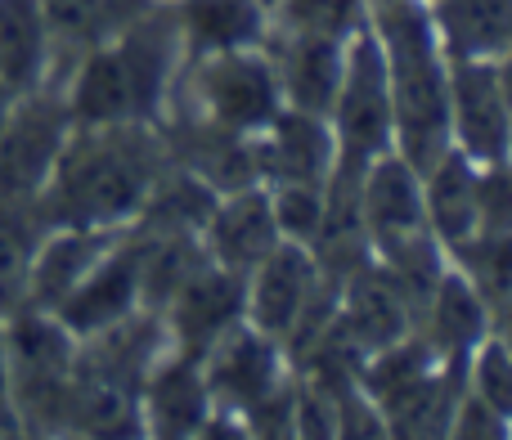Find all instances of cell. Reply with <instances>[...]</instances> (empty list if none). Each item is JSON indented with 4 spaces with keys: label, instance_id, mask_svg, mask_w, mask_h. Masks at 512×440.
Here are the masks:
<instances>
[{
    "label": "cell",
    "instance_id": "cell-1",
    "mask_svg": "<svg viewBox=\"0 0 512 440\" xmlns=\"http://www.w3.org/2000/svg\"><path fill=\"white\" fill-rule=\"evenodd\" d=\"M167 162L158 122L72 126L50 185L41 189V207L50 225L126 229L149 203Z\"/></svg>",
    "mask_w": 512,
    "mask_h": 440
},
{
    "label": "cell",
    "instance_id": "cell-2",
    "mask_svg": "<svg viewBox=\"0 0 512 440\" xmlns=\"http://www.w3.org/2000/svg\"><path fill=\"white\" fill-rule=\"evenodd\" d=\"M369 32L387 68L396 153L423 171L450 149V59L436 41L427 0H369Z\"/></svg>",
    "mask_w": 512,
    "mask_h": 440
},
{
    "label": "cell",
    "instance_id": "cell-3",
    "mask_svg": "<svg viewBox=\"0 0 512 440\" xmlns=\"http://www.w3.org/2000/svg\"><path fill=\"white\" fill-rule=\"evenodd\" d=\"M0 319H5L18 432H68L77 337L50 310L36 306H18Z\"/></svg>",
    "mask_w": 512,
    "mask_h": 440
},
{
    "label": "cell",
    "instance_id": "cell-4",
    "mask_svg": "<svg viewBox=\"0 0 512 440\" xmlns=\"http://www.w3.org/2000/svg\"><path fill=\"white\" fill-rule=\"evenodd\" d=\"M283 108L279 81H274L270 54L261 45L252 50H225L185 59L176 90L167 99V113H189L234 135H256Z\"/></svg>",
    "mask_w": 512,
    "mask_h": 440
},
{
    "label": "cell",
    "instance_id": "cell-5",
    "mask_svg": "<svg viewBox=\"0 0 512 440\" xmlns=\"http://www.w3.org/2000/svg\"><path fill=\"white\" fill-rule=\"evenodd\" d=\"M328 126L337 140V171L360 176L378 153L396 149V117H391V90H387V68H382V50L378 36L364 27L346 41V68H342V86L333 95L328 108Z\"/></svg>",
    "mask_w": 512,
    "mask_h": 440
},
{
    "label": "cell",
    "instance_id": "cell-6",
    "mask_svg": "<svg viewBox=\"0 0 512 440\" xmlns=\"http://www.w3.org/2000/svg\"><path fill=\"white\" fill-rule=\"evenodd\" d=\"M68 135L72 113L59 86L14 95L0 122V198H41Z\"/></svg>",
    "mask_w": 512,
    "mask_h": 440
},
{
    "label": "cell",
    "instance_id": "cell-7",
    "mask_svg": "<svg viewBox=\"0 0 512 440\" xmlns=\"http://www.w3.org/2000/svg\"><path fill=\"white\" fill-rule=\"evenodd\" d=\"M198 369H203L212 405L230 409V414H239V418L248 414L252 405H261L265 396H274V391L292 378V360H288V351H283V342L265 337L248 319H243L239 328H230V333L198 360Z\"/></svg>",
    "mask_w": 512,
    "mask_h": 440
},
{
    "label": "cell",
    "instance_id": "cell-8",
    "mask_svg": "<svg viewBox=\"0 0 512 440\" xmlns=\"http://www.w3.org/2000/svg\"><path fill=\"white\" fill-rule=\"evenodd\" d=\"M360 229L373 256L400 252L409 243L436 238L423 212V176L396 149L378 153L360 176Z\"/></svg>",
    "mask_w": 512,
    "mask_h": 440
},
{
    "label": "cell",
    "instance_id": "cell-9",
    "mask_svg": "<svg viewBox=\"0 0 512 440\" xmlns=\"http://www.w3.org/2000/svg\"><path fill=\"white\" fill-rule=\"evenodd\" d=\"M256 180L265 189L274 185H328L337 162V140L328 117L301 113L283 104L256 135H248Z\"/></svg>",
    "mask_w": 512,
    "mask_h": 440
},
{
    "label": "cell",
    "instance_id": "cell-10",
    "mask_svg": "<svg viewBox=\"0 0 512 440\" xmlns=\"http://www.w3.org/2000/svg\"><path fill=\"white\" fill-rule=\"evenodd\" d=\"M450 144L459 153H468L477 167L508 162L512 108L504 86H499L495 63H450Z\"/></svg>",
    "mask_w": 512,
    "mask_h": 440
},
{
    "label": "cell",
    "instance_id": "cell-11",
    "mask_svg": "<svg viewBox=\"0 0 512 440\" xmlns=\"http://www.w3.org/2000/svg\"><path fill=\"white\" fill-rule=\"evenodd\" d=\"M158 315L171 351L203 360L230 328L243 324V274L221 270V265H203Z\"/></svg>",
    "mask_w": 512,
    "mask_h": 440
},
{
    "label": "cell",
    "instance_id": "cell-12",
    "mask_svg": "<svg viewBox=\"0 0 512 440\" xmlns=\"http://www.w3.org/2000/svg\"><path fill=\"white\" fill-rule=\"evenodd\" d=\"M140 306V243L131 229H122L113 247L99 256V265L50 310L72 337H90L104 328L122 324Z\"/></svg>",
    "mask_w": 512,
    "mask_h": 440
},
{
    "label": "cell",
    "instance_id": "cell-13",
    "mask_svg": "<svg viewBox=\"0 0 512 440\" xmlns=\"http://www.w3.org/2000/svg\"><path fill=\"white\" fill-rule=\"evenodd\" d=\"M261 50L270 54V68H274V81H279L283 104L301 108V113L328 117L337 86H342L346 41H333V36H306V32H279V27H270V36L261 41Z\"/></svg>",
    "mask_w": 512,
    "mask_h": 440
},
{
    "label": "cell",
    "instance_id": "cell-14",
    "mask_svg": "<svg viewBox=\"0 0 512 440\" xmlns=\"http://www.w3.org/2000/svg\"><path fill=\"white\" fill-rule=\"evenodd\" d=\"M198 238H203L212 265L234 270V274H248L270 247L283 243L270 189L248 185V189H234V194H221L212 207V216H207L203 229H198Z\"/></svg>",
    "mask_w": 512,
    "mask_h": 440
},
{
    "label": "cell",
    "instance_id": "cell-15",
    "mask_svg": "<svg viewBox=\"0 0 512 440\" xmlns=\"http://www.w3.org/2000/svg\"><path fill=\"white\" fill-rule=\"evenodd\" d=\"M337 319H342V328L351 333V342L360 346L364 355H373V351H382V346L414 333L418 306L378 261H369L337 292Z\"/></svg>",
    "mask_w": 512,
    "mask_h": 440
},
{
    "label": "cell",
    "instance_id": "cell-16",
    "mask_svg": "<svg viewBox=\"0 0 512 440\" xmlns=\"http://www.w3.org/2000/svg\"><path fill=\"white\" fill-rule=\"evenodd\" d=\"M212 396L198 360L180 351H162L153 360V369L140 382V418L149 436H198L212 414Z\"/></svg>",
    "mask_w": 512,
    "mask_h": 440
},
{
    "label": "cell",
    "instance_id": "cell-17",
    "mask_svg": "<svg viewBox=\"0 0 512 440\" xmlns=\"http://www.w3.org/2000/svg\"><path fill=\"white\" fill-rule=\"evenodd\" d=\"M414 333L423 337L445 364H463L477 351L481 337L490 333V306L454 265H445L441 279L432 283V292H427L423 306H418Z\"/></svg>",
    "mask_w": 512,
    "mask_h": 440
},
{
    "label": "cell",
    "instance_id": "cell-18",
    "mask_svg": "<svg viewBox=\"0 0 512 440\" xmlns=\"http://www.w3.org/2000/svg\"><path fill=\"white\" fill-rule=\"evenodd\" d=\"M122 238V229H90V225H50V234L36 247L32 274H27V301L23 306L54 310L90 270L99 256Z\"/></svg>",
    "mask_w": 512,
    "mask_h": 440
},
{
    "label": "cell",
    "instance_id": "cell-19",
    "mask_svg": "<svg viewBox=\"0 0 512 440\" xmlns=\"http://www.w3.org/2000/svg\"><path fill=\"white\" fill-rule=\"evenodd\" d=\"M176 18L185 59L225 50H252L270 36V5L265 0H167Z\"/></svg>",
    "mask_w": 512,
    "mask_h": 440
},
{
    "label": "cell",
    "instance_id": "cell-20",
    "mask_svg": "<svg viewBox=\"0 0 512 440\" xmlns=\"http://www.w3.org/2000/svg\"><path fill=\"white\" fill-rule=\"evenodd\" d=\"M0 86L14 95L54 86V36L41 0H0Z\"/></svg>",
    "mask_w": 512,
    "mask_h": 440
},
{
    "label": "cell",
    "instance_id": "cell-21",
    "mask_svg": "<svg viewBox=\"0 0 512 440\" xmlns=\"http://www.w3.org/2000/svg\"><path fill=\"white\" fill-rule=\"evenodd\" d=\"M477 162L468 153L450 149L441 158H432L418 176H423V212H427V229L436 234V243L459 247L463 238L477 234Z\"/></svg>",
    "mask_w": 512,
    "mask_h": 440
},
{
    "label": "cell",
    "instance_id": "cell-22",
    "mask_svg": "<svg viewBox=\"0 0 512 440\" xmlns=\"http://www.w3.org/2000/svg\"><path fill=\"white\" fill-rule=\"evenodd\" d=\"M445 59L495 63L512 45V0H427Z\"/></svg>",
    "mask_w": 512,
    "mask_h": 440
},
{
    "label": "cell",
    "instance_id": "cell-23",
    "mask_svg": "<svg viewBox=\"0 0 512 440\" xmlns=\"http://www.w3.org/2000/svg\"><path fill=\"white\" fill-rule=\"evenodd\" d=\"M54 36V86L77 54L113 41L131 18H140L153 0H41Z\"/></svg>",
    "mask_w": 512,
    "mask_h": 440
},
{
    "label": "cell",
    "instance_id": "cell-24",
    "mask_svg": "<svg viewBox=\"0 0 512 440\" xmlns=\"http://www.w3.org/2000/svg\"><path fill=\"white\" fill-rule=\"evenodd\" d=\"M45 234L50 216L41 198H0V315L27 301V274Z\"/></svg>",
    "mask_w": 512,
    "mask_h": 440
},
{
    "label": "cell",
    "instance_id": "cell-25",
    "mask_svg": "<svg viewBox=\"0 0 512 440\" xmlns=\"http://www.w3.org/2000/svg\"><path fill=\"white\" fill-rule=\"evenodd\" d=\"M450 265L481 292L490 315H495V306H504L512 297V234H486V229H477L459 247H450Z\"/></svg>",
    "mask_w": 512,
    "mask_h": 440
},
{
    "label": "cell",
    "instance_id": "cell-26",
    "mask_svg": "<svg viewBox=\"0 0 512 440\" xmlns=\"http://www.w3.org/2000/svg\"><path fill=\"white\" fill-rule=\"evenodd\" d=\"M364 18H369V0H274L270 5V27L333 36V41H351Z\"/></svg>",
    "mask_w": 512,
    "mask_h": 440
},
{
    "label": "cell",
    "instance_id": "cell-27",
    "mask_svg": "<svg viewBox=\"0 0 512 440\" xmlns=\"http://www.w3.org/2000/svg\"><path fill=\"white\" fill-rule=\"evenodd\" d=\"M463 387L512 423V355L495 342V333L481 337L477 351L463 360Z\"/></svg>",
    "mask_w": 512,
    "mask_h": 440
},
{
    "label": "cell",
    "instance_id": "cell-28",
    "mask_svg": "<svg viewBox=\"0 0 512 440\" xmlns=\"http://www.w3.org/2000/svg\"><path fill=\"white\" fill-rule=\"evenodd\" d=\"M274 203V220H279V234L292 243H315L319 229L328 216V194L324 185H274L270 189Z\"/></svg>",
    "mask_w": 512,
    "mask_h": 440
},
{
    "label": "cell",
    "instance_id": "cell-29",
    "mask_svg": "<svg viewBox=\"0 0 512 440\" xmlns=\"http://www.w3.org/2000/svg\"><path fill=\"white\" fill-rule=\"evenodd\" d=\"M477 229L512 234V162H490L477 171Z\"/></svg>",
    "mask_w": 512,
    "mask_h": 440
},
{
    "label": "cell",
    "instance_id": "cell-30",
    "mask_svg": "<svg viewBox=\"0 0 512 440\" xmlns=\"http://www.w3.org/2000/svg\"><path fill=\"white\" fill-rule=\"evenodd\" d=\"M445 436H454V440H499V436H512V423L504 414H495V409L486 405V400H477L468 387L459 391V405H454V414H450V432Z\"/></svg>",
    "mask_w": 512,
    "mask_h": 440
},
{
    "label": "cell",
    "instance_id": "cell-31",
    "mask_svg": "<svg viewBox=\"0 0 512 440\" xmlns=\"http://www.w3.org/2000/svg\"><path fill=\"white\" fill-rule=\"evenodd\" d=\"M0 432H18L14 414V382H9V346H5V319H0Z\"/></svg>",
    "mask_w": 512,
    "mask_h": 440
},
{
    "label": "cell",
    "instance_id": "cell-32",
    "mask_svg": "<svg viewBox=\"0 0 512 440\" xmlns=\"http://www.w3.org/2000/svg\"><path fill=\"white\" fill-rule=\"evenodd\" d=\"M490 333H495V342L512 355V297L504 301V306H495V315H490Z\"/></svg>",
    "mask_w": 512,
    "mask_h": 440
},
{
    "label": "cell",
    "instance_id": "cell-33",
    "mask_svg": "<svg viewBox=\"0 0 512 440\" xmlns=\"http://www.w3.org/2000/svg\"><path fill=\"white\" fill-rule=\"evenodd\" d=\"M495 72H499V86H504V95H508V108H512V45L504 54L495 59Z\"/></svg>",
    "mask_w": 512,
    "mask_h": 440
},
{
    "label": "cell",
    "instance_id": "cell-34",
    "mask_svg": "<svg viewBox=\"0 0 512 440\" xmlns=\"http://www.w3.org/2000/svg\"><path fill=\"white\" fill-rule=\"evenodd\" d=\"M9 104H14V90H9V86H0V122H5Z\"/></svg>",
    "mask_w": 512,
    "mask_h": 440
},
{
    "label": "cell",
    "instance_id": "cell-35",
    "mask_svg": "<svg viewBox=\"0 0 512 440\" xmlns=\"http://www.w3.org/2000/svg\"><path fill=\"white\" fill-rule=\"evenodd\" d=\"M508 162H512V144H508Z\"/></svg>",
    "mask_w": 512,
    "mask_h": 440
},
{
    "label": "cell",
    "instance_id": "cell-36",
    "mask_svg": "<svg viewBox=\"0 0 512 440\" xmlns=\"http://www.w3.org/2000/svg\"><path fill=\"white\" fill-rule=\"evenodd\" d=\"M265 5H274V0H265Z\"/></svg>",
    "mask_w": 512,
    "mask_h": 440
}]
</instances>
